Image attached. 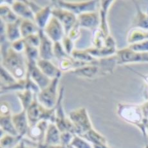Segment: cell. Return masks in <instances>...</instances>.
Returning a JSON list of instances; mask_svg holds the SVG:
<instances>
[{
	"instance_id": "cell-1",
	"label": "cell",
	"mask_w": 148,
	"mask_h": 148,
	"mask_svg": "<svg viewBox=\"0 0 148 148\" xmlns=\"http://www.w3.org/2000/svg\"><path fill=\"white\" fill-rule=\"evenodd\" d=\"M1 65L18 81L26 79L28 62L24 52H18L10 46V42L1 45Z\"/></svg>"
},
{
	"instance_id": "cell-2",
	"label": "cell",
	"mask_w": 148,
	"mask_h": 148,
	"mask_svg": "<svg viewBox=\"0 0 148 148\" xmlns=\"http://www.w3.org/2000/svg\"><path fill=\"white\" fill-rule=\"evenodd\" d=\"M118 114L124 121L137 126L143 135L146 136L144 122L146 119L141 106L138 105L121 104L118 106Z\"/></svg>"
},
{
	"instance_id": "cell-3",
	"label": "cell",
	"mask_w": 148,
	"mask_h": 148,
	"mask_svg": "<svg viewBox=\"0 0 148 148\" xmlns=\"http://www.w3.org/2000/svg\"><path fill=\"white\" fill-rule=\"evenodd\" d=\"M69 118L73 125L75 135L82 136L93 128L89 115L85 108L73 110L70 113Z\"/></svg>"
},
{
	"instance_id": "cell-4",
	"label": "cell",
	"mask_w": 148,
	"mask_h": 148,
	"mask_svg": "<svg viewBox=\"0 0 148 148\" xmlns=\"http://www.w3.org/2000/svg\"><path fill=\"white\" fill-rule=\"evenodd\" d=\"M59 79H52L50 84L41 90L37 95L38 102L45 108L52 110L55 108L59 98V93L58 88Z\"/></svg>"
},
{
	"instance_id": "cell-5",
	"label": "cell",
	"mask_w": 148,
	"mask_h": 148,
	"mask_svg": "<svg viewBox=\"0 0 148 148\" xmlns=\"http://www.w3.org/2000/svg\"><path fill=\"white\" fill-rule=\"evenodd\" d=\"M54 2H56V7L70 11L77 16L85 12H95L96 11V6L97 4V1H88L79 3L64 1H55Z\"/></svg>"
},
{
	"instance_id": "cell-6",
	"label": "cell",
	"mask_w": 148,
	"mask_h": 148,
	"mask_svg": "<svg viewBox=\"0 0 148 148\" xmlns=\"http://www.w3.org/2000/svg\"><path fill=\"white\" fill-rule=\"evenodd\" d=\"M52 14L60 21L63 26L66 36L69 34L77 22V16L70 11L59 7H53Z\"/></svg>"
},
{
	"instance_id": "cell-7",
	"label": "cell",
	"mask_w": 148,
	"mask_h": 148,
	"mask_svg": "<svg viewBox=\"0 0 148 148\" xmlns=\"http://www.w3.org/2000/svg\"><path fill=\"white\" fill-rule=\"evenodd\" d=\"M43 31L53 42H61L66 36L63 26L60 21L53 16L51 17Z\"/></svg>"
},
{
	"instance_id": "cell-8",
	"label": "cell",
	"mask_w": 148,
	"mask_h": 148,
	"mask_svg": "<svg viewBox=\"0 0 148 148\" xmlns=\"http://www.w3.org/2000/svg\"><path fill=\"white\" fill-rule=\"evenodd\" d=\"M118 64L148 61V53L136 52L128 47L116 52Z\"/></svg>"
},
{
	"instance_id": "cell-9",
	"label": "cell",
	"mask_w": 148,
	"mask_h": 148,
	"mask_svg": "<svg viewBox=\"0 0 148 148\" xmlns=\"http://www.w3.org/2000/svg\"><path fill=\"white\" fill-rule=\"evenodd\" d=\"M100 23V14L97 11L85 12L77 16V25L80 28L95 30L99 28Z\"/></svg>"
},
{
	"instance_id": "cell-10",
	"label": "cell",
	"mask_w": 148,
	"mask_h": 148,
	"mask_svg": "<svg viewBox=\"0 0 148 148\" xmlns=\"http://www.w3.org/2000/svg\"><path fill=\"white\" fill-rule=\"evenodd\" d=\"M97 59L91 63L87 64L83 66L76 68L69 72V73H72L73 75L81 77L93 79L96 77L101 75V74H105L103 70L97 64Z\"/></svg>"
},
{
	"instance_id": "cell-11",
	"label": "cell",
	"mask_w": 148,
	"mask_h": 148,
	"mask_svg": "<svg viewBox=\"0 0 148 148\" xmlns=\"http://www.w3.org/2000/svg\"><path fill=\"white\" fill-rule=\"evenodd\" d=\"M39 34L40 37V45L39 47V58L52 61L54 58V42L45 34L43 30H39Z\"/></svg>"
},
{
	"instance_id": "cell-12",
	"label": "cell",
	"mask_w": 148,
	"mask_h": 148,
	"mask_svg": "<svg viewBox=\"0 0 148 148\" xmlns=\"http://www.w3.org/2000/svg\"><path fill=\"white\" fill-rule=\"evenodd\" d=\"M30 78L38 85L40 90H43L50 84L52 80L39 69L36 63L28 64V74Z\"/></svg>"
},
{
	"instance_id": "cell-13",
	"label": "cell",
	"mask_w": 148,
	"mask_h": 148,
	"mask_svg": "<svg viewBox=\"0 0 148 148\" xmlns=\"http://www.w3.org/2000/svg\"><path fill=\"white\" fill-rule=\"evenodd\" d=\"M48 124L49 123H48V121H42L34 126L30 127L27 134L28 137H29L33 142H37L42 146L44 144Z\"/></svg>"
},
{
	"instance_id": "cell-14",
	"label": "cell",
	"mask_w": 148,
	"mask_h": 148,
	"mask_svg": "<svg viewBox=\"0 0 148 148\" xmlns=\"http://www.w3.org/2000/svg\"><path fill=\"white\" fill-rule=\"evenodd\" d=\"M12 119L14 126L18 133V135L23 137L27 135L30 127L27 110H22L19 113L12 115Z\"/></svg>"
},
{
	"instance_id": "cell-15",
	"label": "cell",
	"mask_w": 148,
	"mask_h": 148,
	"mask_svg": "<svg viewBox=\"0 0 148 148\" xmlns=\"http://www.w3.org/2000/svg\"><path fill=\"white\" fill-rule=\"evenodd\" d=\"M36 64L42 72L51 80L54 79H60L62 76V71L60 68L56 66L51 61L39 58Z\"/></svg>"
},
{
	"instance_id": "cell-16",
	"label": "cell",
	"mask_w": 148,
	"mask_h": 148,
	"mask_svg": "<svg viewBox=\"0 0 148 148\" xmlns=\"http://www.w3.org/2000/svg\"><path fill=\"white\" fill-rule=\"evenodd\" d=\"M61 144V132L54 123L48 124L45 135L44 144L42 146H56Z\"/></svg>"
},
{
	"instance_id": "cell-17",
	"label": "cell",
	"mask_w": 148,
	"mask_h": 148,
	"mask_svg": "<svg viewBox=\"0 0 148 148\" xmlns=\"http://www.w3.org/2000/svg\"><path fill=\"white\" fill-rule=\"evenodd\" d=\"M18 18L34 21V14L25 1H15L11 6Z\"/></svg>"
},
{
	"instance_id": "cell-18",
	"label": "cell",
	"mask_w": 148,
	"mask_h": 148,
	"mask_svg": "<svg viewBox=\"0 0 148 148\" xmlns=\"http://www.w3.org/2000/svg\"><path fill=\"white\" fill-rule=\"evenodd\" d=\"M21 18L15 22L10 23H5V36L7 40L12 43L19 39H22L21 31H20V24L21 22Z\"/></svg>"
},
{
	"instance_id": "cell-19",
	"label": "cell",
	"mask_w": 148,
	"mask_h": 148,
	"mask_svg": "<svg viewBox=\"0 0 148 148\" xmlns=\"http://www.w3.org/2000/svg\"><path fill=\"white\" fill-rule=\"evenodd\" d=\"M52 8L51 6L41 7L39 10L34 14V21L41 30H43L52 16Z\"/></svg>"
},
{
	"instance_id": "cell-20",
	"label": "cell",
	"mask_w": 148,
	"mask_h": 148,
	"mask_svg": "<svg viewBox=\"0 0 148 148\" xmlns=\"http://www.w3.org/2000/svg\"><path fill=\"white\" fill-rule=\"evenodd\" d=\"M40 30L35 21L29 19H21L20 31L22 38H26L31 35L38 34Z\"/></svg>"
},
{
	"instance_id": "cell-21",
	"label": "cell",
	"mask_w": 148,
	"mask_h": 148,
	"mask_svg": "<svg viewBox=\"0 0 148 148\" xmlns=\"http://www.w3.org/2000/svg\"><path fill=\"white\" fill-rule=\"evenodd\" d=\"M101 3V8L99 11L100 14V28L102 32H104L105 36H109V29H108V24H107V12L109 9L110 5L112 4V1H102Z\"/></svg>"
},
{
	"instance_id": "cell-22",
	"label": "cell",
	"mask_w": 148,
	"mask_h": 148,
	"mask_svg": "<svg viewBox=\"0 0 148 148\" xmlns=\"http://www.w3.org/2000/svg\"><path fill=\"white\" fill-rule=\"evenodd\" d=\"M17 95H18V98L19 99V101L21 102L23 110H27L28 108L30 106L37 95L30 90H24L18 92Z\"/></svg>"
},
{
	"instance_id": "cell-23",
	"label": "cell",
	"mask_w": 148,
	"mask_h": 148,
	"mask_svg": "<svg viewBox=\"0 0 148 148\" xmlns=\"http://www.w3.org/2000/svg\"><path fill=\"white\" fill-rule=\"evenodd\" d=\"M1 20L5 23H10L15 22L19 19L18 16L14 13L13 10L8 4H1Z\"/></svg>"
},
{
	"instance_id": "cell-24",
	"label": "cell",
	"mask_w": 148,
	"mask_h": 148,
	"mask_svg": "<svg viewBox=\"0 0 148 148\" xmlns=\"http://www.w3.org/2000/svg\"><path fill=\"white\" fill-rule=\"evenodd\" d=\"M1 130L7 133V134L14 136H19L14 126L12 115L1 116Z\"/></svg>"
},
{
	"instance_id": "cell-25",
	"label": "cell",
	"mask_w": 148,
	"mask_h": 148,
	"mask_svg": "<svg viewBox=\"0 0 148 148\" xmlns=\"http://www.w3.org/2000/svg\"><path fill=\"white\" fill-rule=\"evenodd\" d=\"M84 138L88 142L92 143V145L95 144H107L106 138L103 136L98 133L93 128L84 133V135L80 136Z\"/></svg>"
},
{
	"instance_id": "cell-26",
	"label": "cell",
	"mask_w": 148,
	"mask_h": 148,
	"mask_svg": "<svg viewBox=\"0 0 148 148\" xmlns=\"http://www.w3.org/2000/svg\"><path fill=\"white\" fill-rule=\"evenodd\" d=\"M148 39V32H146L143 28H139L133 29L129 34L127 37V41L130 45L142 42L144 39Z\"/></svg>"
},
{
	"instance_id": "cell-27",
	"label": "cell",
	"mask_w": 148,
	"mask_h": 148,
	"mask_svg": "<svg viewBox=\"0 0 148 148\" xmlns=\"http://www.w3.org/2000/svg\"><path fill=\"white\" fill-rule=\"evenodd\" d=\"M71 56L75 60L85 62V63H90V62H92L97 60V59L91 56L86 50H81L74 49L72 54H71Z\"/></svg>"
},
{
	"instance_id": "cell-28",
	"label": "cell",
	"mask_w": 148,
	"mask_h": 148,
	"mask_svg": "<svg viewBox=\"0 0 148 148\" xmlns=\"http://www.w3.org/2000/svg\"><path fill=\"white\" fill-rule=\"evenodd\" d=\"M22 137L21 136H14L12 135L6 134L3 137H1V147L10 148L14 146V144H18Z\"/></svg>"
},
{
	"instance_id": "cell-29",
	"label": "cell",
	"mask_w": 148,
	"mask_h": 148,
	"mask_svg": "<svg viewBox=\"0 0 148 148\" xmlns=\"http://www.w3.org/2000/svg\"><path fill=\"white\" fill-rule=\"evenodd\" d=\"M1 79L4 85L3 86H9L16 84L19 81L17 80L5 68L1 66Z\"/></svg>"
},
{
	"instance_id": "cell-30",
	"label": "cell",
	"mask_w": 148,
	"mask_h": 148,
	"mask_svg": "<svg viewBox=\"0 0 148 148\" xmlns=\"http://www.w3.org/2000/svg\"><path fill=\"white\" fill-rule=\"evenodd\" d=\"M53 53L54 58L59 60V61H61L62 59L69 58L71 56H69L65 52L63 47H62L61 42H54L53 45Z\"/></svg>"
},
{
	"instance_id": "cell-31",
	"label": "cell",
	"mask_w": 148,
	"mask_h": 148,
	"mask_svg": "<svg viewBox=\"0 0 148 148\" xmlns=\"http://www.w3.org/2000/svg\"><path fill=\"white\" fill-rule=\"evenodd\" d=\"M70 145L73 148H93V146L86 140L75 134Z\"/></svg>"
},
{
	"instance_id": "cell-32",
	"label": "cell",
	"mask_w": 148,
	"mask_h": 148,
	"mask_svg": "<svg viewBox=\"0 0 148 148\" xmlns=\"http://www.w3.org/2000/svg\"><path fill=\"white\" fill-rule=\"evenodd\" d=\"M61 42L62 47H63L64 50H65V52H66L67 54H68L69 56H71V54H72L73 50L75 49L73 45L74 41L72 40L68 36H65Z\"/></svg>"
},
{
	"instance_id": "cell-33",
	"label": "cell",
	"mask_w": 148,
	"mask_h": 148,
	"mask_svg": "<svg viewBox=\"0 0 148 148\" xmlns=\"http://www.w3.org/2000/svg\"><path fill=\"white\" fill-rule=\"evenodd\" d=\"M23 39L25 40V45L39 48V45H40V37H39V33L31 35Z\"/></svg>"
},
{
	"instance_id": "cell-34",
	"label": "cell",
	"mask_w": 148,
	"mask_h": 148,
	"mask_svg": "<svg viewBox=\"0 0 148 148\" xmlns=\"http://www.w3.org/2000/svg\"><path fill=\"white\" fill-rule=\"evenodd\" d=\"M129 48L136 52L145 53L148 51V40L130 45Z\"/></svg>"
},
{
	"instance_id": "cell-35",
	"label": "cell",
	"mask_w": 148,
	"mask_h": 148,
	"mask_svg": "<svg viewBox=\"0 0 148 148\" xmlns=\"http://www.w3.org/2000/svg\"><path fill=\"white\" fill-rule=\"evenodd\" d=\"M74 135L69 132L61 133V144L66 147L69 146L73 140Z\"/></svg>"
},
{
	"instance_id": "cell-36",
	"label": "cell",
	"mask_w": 148,
	"mask_h": 148,
	"mask_svg": "<svg viewBox=\"0 0 148 148\" xmlns=\"http://www.w3.org/2000/svg\"><path fill=\"white\" fill-rule=\"evenodd\" d=\"M10 46L18 52H24L25 49V42L23 38L10 43Z\"/></svg>"
},
{
	"instance_id": "cell-37",
	"label": "cell",
	"mask_w": 148,
	"mask_h": 148,
	"mask_svg": "<svg viewBox=\"0 0 148 148\" xmlns=\"http://www.w3.org/2000/svg\"><path fill=\"white\" fill-rule=\"evenodd\" d=\"M10 114V106L7 102H1V116L8 115Z\"/></svg>"
},
{
	"instance_id": "cell-38",
	"label": "cell",
	"mask_w": 148,
	"mask_h": 148,
	"mask_svg": "<svg viewBox=\"0 0 148 148\" xmlns=\"http://www.w3.org/2000/svg\"><path fill=\"white\" fill-rule=\"evenodd\" d=\"M41 148H67V147L62 146V145H61V144H59V145H56V146H41Z\"/></svg>"
},
{
	"instance_id": "cell-39",
	"label": "cell",
	"mask_w": 148,
	"mask_h": 148,
	"mask_svg": "<svg viewBox=\"0 0 148 148\" xmlns=\"http://www.w3.org/2000/svg\"><path fill=\"white\" fill-rule=\"evenodd\" d=\"M92 146L93 148H108L107 144H95Z\"/></svg>"
},
{
	"instance_id": "cell-40",
	"label": "cell",
	"mask_w": 148,
	"mask_h": 148,
	"mask_svg": "<svg viewBox=\"0 0 148 148\" xmlns=\"http://www.w3.org/2000/svg\"><path fill=\"white\" fill-rule=\"evenodd\" d=\"M144 126H145V131H146V135H147L148 133V120H145V122H144Z\"/></svg>"
},
{
	"instance_id": "cell-41",
	"label": "cell",
	"mask_w": 148,
	"mask_h": 148,
	"mask_svg": "<svg viewBox=\"0 0 148 148\" xmlns=\"http://www.w3.org/2000/svg\"><path fill=\"white\" fill-rule=\"evenodd\" d=\"M67 148H73V147L71 146V145H69V146H67Z\"/></svg>"
},
{
	"instance_id": "cell-42",
	"label": "cell",
	"mask_w": 148,
	"mask_h": 148,
	"mask_svg": "<svg viewBox=\"0 0 148 148\" xmlns=\"http://www.w3.org/2000/svg\"><path fill=\"white\" fill-rule=\"evenodd\" d=\"M144 148H148V144H147L146 145V146H145Z\"/></svg>"
}]
</instances>
